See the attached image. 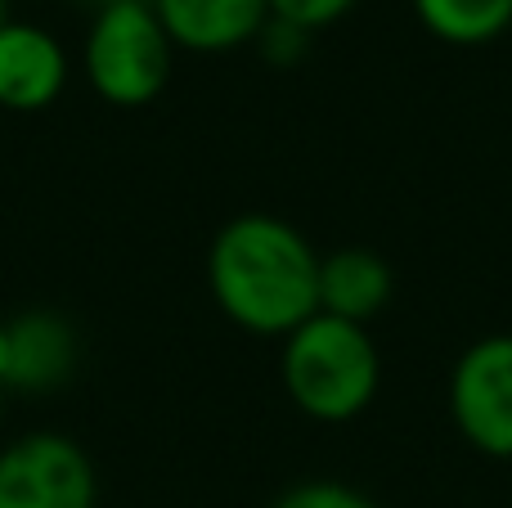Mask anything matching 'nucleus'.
Returning a JSON list of instances; mask_svg holds the SVG:
<instances>
[{
  "label": "nucleus",
  "instance_id": "1",
  "mask_svg": "<svg viewBox=\"0 0 512 508\" xmlns=\"http://www.w3.org/2000/svg\"><path fill=\"white\" fill-rule=\"evenodd\" d=\"M207 288L230 324L283 342L319 315V252L283 216L243 212L207 248Z\"/></svg>",
  "mask_w": 512,
  "mask_h": 508
},
{
  "label": "nucleus",
  "instance_id": "2",
  "mask_svg": "<svg viewBox=\"0 0 512 508\" xmlns=\"http://www.w3.org/2000/svg\"><path fill=\"white\" fill-rule=\"evenodd\" d=\"M279 378L288 401L315 423H351L373 405L382 383L378 342L364 324L310 315L283 338Z\"/></svg>",
  "mask_w": 512,
  "mask_h": 508
},
{
  "label": "nucleus",
  "instance_id": "3",
  "mask_svg": "<svg viewBox=\"0 0 512 508\" xmlns=\"http://www.w3.org/2000/svg\"><path fill=\"white\" fill-rule=\"evenodd\" d=\"M171 59H176V45H171L167 27L158 23L149 0L108 5L90 14L86 41H81V72L104 104H153L171 81Z\"/></svg>",
  "mask_w": 512,
  "mask_h": 508
},
{
  "label": "nucleus",
  "instance_id": "4",
  "mask_svg": "<svg viewBox=\"0 0 512 508\" xmlns=\"http://www.w3.org/2000/svg\"><path fill=\"white\" fill-rule=\"evenodd\" d=\"M90 455L63 432H23L0 446V508H95Z\"/></svg>",
  "mask_w": 512,
  "mask_h": 508
},
{
  "label": "nucleus",
  "instance_id": "5",
  "mask_svg": "<svg viewBox=\"0 0 512 508\" xmlns=\"http://www.w3.org/2000/svg\"><path fill=\"white\" fill-rule=\"evenodd\" d=\"M450 419L472 450L512 459V333H486L450 369Z\"/></svg>",
  "mask_w": 512,
  "mask_h": 508
},
{
  "label": "nucleus",
  "instance_id": "6",
  "mask_svg": "<svg viewBox=\"0 0 512 508\" xmlns=\"http://www.w3.org/2000/svg\"><path fill=\"white\" fill-rule=\"evenodd\" d=\"M68 50L41 23L9 18L0 27V108L45 113L68 86Z\"/></svg>",
  "mask_w": 512,
  "mask_h": 508
},
{
  "label": "nucleus",
  "instance_id": "7",
  "mask_svg": "<svg viewBox=\"0 0 512 508\" xmlns=\"http://www.w3.org/2000/svg\"><path fill=\"white\" fill-rule=\"evenodd\" d=\"M5 324V392H54L77 374L81 342L68 315L23 311Z\"/></svg>",
  "mask_w": 512,
  "mask_h": 508
},
{
  "label": "nucleus",
  "instance_id": "8",
  "mask_svg": "<svg viewBox=\"0 0 512 508\" xmlns=\"http://www.w3.org/2000/svg\"><path fill=\"white\" fill-rule=\"evenodd\" d=\"M171 45L189 54H230L270 23V0H149Z\"/></svg>",
  "mask_w": 512,
  "mask_h": 508
},
{
  "label": "nucleus",
  "instance_id": "9",
  "mask_svg": "<svg viewBox=\"0 0 512 508\" xmlns=\"http://www.w3.org/2000/svg\"><path fill=\"white\" fill-rule=\"evenodd\" d=\"M396 293V275L373 248L319 252V311L346 324H364Z\"/></svg>",
  "mask_w": 512,
  "mask_h": 508
},
{
  "label": "nucleus",
  "instance_id": "10",
  "mask_svg": "<svg viewBox=\"0 0 512 508\" xmlns=\"http://www.w3.org/2000/svg\"><path fill=\"white\" fill-rule=\"evenodd\" d=\"M409 5L427 36L459 50L490 45L512 27V0H409Z\"/></svg>",
  "mask_w": 512,
  "mask_h": 508
},
{
  "label": "nucleus",
  "instance_id": "11",
  "mask_svg": "<svg viewBox=\"0 0 512 508\" xmlns=\"http://www.w3.org/2000/svg\"><path fill=\"white\" fill-rule=\"evenodd\" d=\"M355 5H360V0H270V18L315 36V32H324V27L342 23Z\"/></svg>",
  "mask_w": 512,
  "mask_h": 508
},
{
  "label": "nucleus",
  "instance_id": "12",
  "mask_svg": "<svg viewBox=\"0 0 512 508\" xmlns=\"http://www.w3.org/2000/svg\"><path fill=\"white\" fill-rule=\"evenodd\" d=\"M270 508H378V504L346 482H297Z\"/></svg>",
  "mask_w": 512,
  "mask_h": 508
},
{
  "label": "nucleus",
  "instance_id": "13",
  "mask_svg": "<svg viewBox=\"0 0 512 508\" xmlns=\"http://www.w3.org/2000/svg\"><path fill=\"white\" fill-rule=\"evenodd\" d=\"M306 41H310L306 32H297V27L279 23V18H270V23H265V32L256 36V45L265 50V59H270V63H292V59H301Z\"/></svg>",
  "mask_w": 512,
  "mask_h": 508
},
{
  "label": "nucleus",
  "instance_id": "14",
  "mask_svg": "<svg viewBox=\"0 0 512 508\" xmlns=\"http://www.w3.org/2000/svg\"><path fill=\"white\" fill-rule=\"evenodd\" d=\"M90 9H108V5H131V0H86Z\"/></svg>",
  "mask_w": 512,
  "mask_h": 508
},
{
  "label": "nucleus",
  "instance_id": "15",
  "mask_svg": "<svg viewBox=\"0 0 512 508\" xmlns=\"http://www.w3.org/2000/svg\"><path fill=\"white\" fill-rule=\"evenodd\" d=\"M9 23V0H0V27Z\"/></svg>",
  "mask_w": 512,
  "mask_h": 508
},
{
  "label": "nucleus",
  "instance_id": "16",
  "mask_svg": "<svg viewBox=\"0 0 512 508\" xmlns=\"http://www.w3.org/2000/svg\"><path fill=\"white\" fill-rule=\"evenodd\" d=\"M0 405H5V392H0Z\"/></svg>",
  "mask_w": 512,
  "mask_h": 508
}]
</instances>
